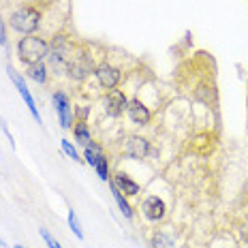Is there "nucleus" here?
Wrapping results in <instances>:
<instances>
[{"mask_svg": "<svg viewBox=\"0 0 248 248\" xmlns=\"http://www.w3.org/2000/svg\"><path fill=\"white\" fill-rule=\"evenodd\" d=\"M7 73H9V77H11L13 86L17 88L19 96H22V99H24L26 107H28V111H30V116H32L34 120H37V122L41 124V113H39V109H37V103H34V96L30 94V90H28V86H26V81H24L22 73H17V71L13 69V66H7Z\"/></svg>", "mask_w": 248, "mask_h": 248, "instance_id": "nucleus-3", "label": "nucleus"}, {"mask_svg": "<svg viewBox=\"0 0 248 248\" xmlns=\"http://www.w3.org/2000/svg\"><path fill=\"white\" fill-rule=\"evenodd\" d=\"M126 116L131 118V122L137 124V126H148V124L152 122V111H150V107L141 99H139V96H133V99H128Z\"/></svg>", "mask_w": 248, "mask_h": 248, "instance_id": "nucleus-8", "label": "nucleus"}, {"mask_svg": "<svg viewBox=\"0 0 248 248\" xmlns=\"http://www.w3.org/2000/svg\"><path fill=\"white\" fill-rule=\"evenodd\" d=\"M66 73L73 81H84L90 73H94V66H92V58L88 54H77L71 58L69 62V69Z\"/></svg>", "mask_w": 248, "mask_h": 248, "instance_id": "nucleus-6", "label": "nucleus"}, {"mask_svg": "<svg viewBox=\"0 0 248 248\" xmlns=\"http://www.w3.org/2000/svg\"><path fill=\"white\" fill-rule=\"evenodd\" d=\"M62 150H64V154H66V156H69V158H73L75 163H81V161H84V158L79 156V152H77V148H75L73 143L69 141V139H62Z\"/></svg>", "mask_w": 248, "mask_h": 248, "instance_id": "nucleus-18", "label": "nucleus"}, {"mask_svg": "<svg viewBox=\"0 0 248 248\" xmlns=\"http://www.w3.org/2000/svg\"><path fill=\"white\" fill-rule=\"evenodd\" d=\"M152 248H173V240L167 233L158 231V233L152 235Z\"/></svg>", "mask_w": 248, "mask_h": 248, "instance_id": "nucleus-16", "label": "nucleus"}, {"mask_svg": "<svg viewBox=\"0 0 248 248\" xmlns=\"http://www.w3.org/2000/svg\"><path fill=\"white\" fill-rule=\"evenodd\" d=\"M73 135L77 139V143L84 148H92L94 141H92V133H90V124L86 120H77V124L73 126Z\"/></svg>", "mask_w": 248, "mask_h": 248, "instance_id": "nucleus-12", "label": "nucleus"}, {"mask_svg": "<svg viewBox=\"0 0 248 248\" xmlns=\"http://www.w3.org/2000/svg\"><path fill=\"white\" fill-rule=\"evenodd\" d=\"M41 19H43V13H41L39 7L24 4V7H17L9 15V26H11V30H15L17 34L28 37V34H34L39 30Z\"/></svg>", "mask_w": 248, "mask_h": 248, "instance_id": "nucleus-2", "label": "nucleus"}, {"mask_svg": "<svg viewBox=\"0 0 248 248\" xmlns=\"http://www.w3.org/2000/svg\"><path fill=\"white\" fill-rule=\"evenodd\" d=\"M69 227H71V231L75 233V237H79V240H84L86 233H84V229H81V225H79V218H77V214H75V210H69Z\"/></svg>", "mask_w": 248, "mask_h": 248, "instance_id": "nucleus-17", "label": "nucleus"}, {"mask_svg": "<svg viewBox=\"0 0 248 248\" xmlns=\"http://www.w3.org/2000/svg\"><path fill=\"white\" fill-rule=\"evenodd\" d=\"M103 107H105V113L109 118H120L128 107V96L122 90H118V88L107 90L105 99H103Z\"/></svg>", "mask_w": 248, "mask_h": 248, "instance_id": "nucleus-5", "label": "nucleus"}, {"mask_svg": "<svg viewBox=\"0 0 248 248\" xmlns=\"http://www.w3.org/2000/svg\"><path fill=\"white\" fill-rule=\"evenodd\" d=\"M47 73H49V71H47V64H45V62L26 66V75H28V79H32L34 84H39V86L47 84Z\"/></svg>", "mask_w": 248, "mask_h": 248, "instance_id": "nucleus-13", "label": "nucleus"}, {"mask_svg": "<svg viewBox=\"0 0 248 248\" xmlns=\"http://www.w3.org/2000/svg\"><path fill=\"white\" fill-rule=\"evenodd\" d=\"M111 184L120 190L124 197H135V195H139V190H141V186H139L135 180L131 178V175H126L124 171H116V173H113L111 175Z\"/></svg>", "mask_w": 248, "mask_h": 248, "instance_id": "nucleus-11", "label": "nucleus"}, {"mask_svg": "<svg viewBox=\"0 0 248 248\" xmlns=\"http://www.w3.org/2000/svg\"><path fill=\"white\" fill-rule=\"evenodd\" d=\"M41 237L45 240V244H47V248H62V246L58 244V240H56V237L51 235L47 229H41Z\"/></svg>", "mask_w": 248, "mask_h": 248, "instance_id": "nucleus-19", "label": "nucleus"}, {"mask_svg": "<svg viewBox=\"0 0 248 248\" xmlns=\"http://www.w3.org/2000/svg\"><path fill=\"white\" fill-rule=\"evenodd\" d=\"M49 56V41L39 37V34H28V37L17 41V60L22 64H39L45 62V58Z\"/></svg>", "mask_w": 248, "mask_h": 248, "instance_id": "nucleus-1", "label": "nucleus"}, {"mask_svg": "<svg viewBox=\"0 0 248 248\" xmlns=\"http://www.w3.org/2000/svg\"><path fill=\"white\" fill-rule=\"evenodd\" d=\"M141 212H143L148 223H154V225L163 223L165 216H167V203H165L161 197H156V195H150V197L141 203Z\"/></svg>", "mask_w": 248, "mask_h": 248, "instance_id": "nucleus-7", "label": "nucleus"}, {"mask_svg": "<svg viewBox=\"0 0 248 248\" xmlns=\"http://www.w3.org/2000/svg\"><path fill=\"white\" fill-rule=\"evenodd\" d=\"M94 77L101 88L113 90V88H118V84L122 81V71L118 69V66L109 64V62H101L99 66H94Z\"/></svg>", "mask_w": 248, "mask_h": 248, "instance_id": "nucleus-4", "label": "nucleus"}, {"mask_svg": "<svg viewBox=\"0 0 248 248\" xmlns=\"http://www.w3.org/2000/svg\"><path fill=\"white\" fill-rule=\"evenodd\" d=\"M124 154L128 158H135V161H141L150 154V141L141 135H128L124 139Z\"/></svg>", "mask_w": 248, "mask_h": 248, "instance_id": "nucleus-10", "label": "nucleus"}, {"mask_svg": "<svg viewBox=\"0 0 248 248\" xmlns=\"http://www.w3.org/2000/svg\"><path fill=\"white\" fill-rule=\"evenodd\" d=\"M15 248H24V246H15Z\"/></svg>", "mask_w": 248, "mask_h": 248, "instance_id": "nucleus-23", "label": "nucleus"}, {"mask_svg": "<svg viewBox=\"0 0 248 248\" xmlns=\"http://www.w3.org/2000/svg\"><path fill=\"white\" fill-rule=\"evenodd\" d=\"M54 107H56V113H58L60 126H62V128H73L75 113H73V107H71L69 96H66L62 90L54 92Z\"/></svg>", "mask_w": 248, "mask_h": 248, "instance_id": "nucleus-9", "label": "nucleus"}, {"mask_svg": "<svg viewBox=\"0 0 248 248\" xmlns=\"http://www.w3.org/2000/svg\"><path fill=\"white\" fill-rule=\"evenodd\" d=\"M96 173H99V178L103 180V182H109L111 180V169H109V161H107L105 154H99V158H96Z\"/></svg>", "mask_w": 248, "mask_h": 248, "instance_id": "nucleus-15", "label": "nucleus"}, {"mask_svg": "<svg viewBox=\"0 0 248 248\" xmlns=\"http://www.w3.org/2000/svg\"><path fill=\"white\" fill-rule=\"evenodd\" d=\"M0 45H7V24L2 19V13H0Z\"/></svg>", "mask_w": 248, "mask_h": 248, "instance_id": "nucleus-21", "label": "nucleus"}, {"mask_svg": "<svg viewBox=\"0 0 248 248\" xmlns=\"http://www.w3.org/2000/svg\"><path fill=\"white\" fill-rule=\"evenodd\" d=\"M109 186H111V195H113V199H116V203H118V208H120L122 216H124V218H128V220H131L133 216H135V212H133V205L128 203V199L124 197V195H122L120 190L116 188V186L111 184V180H109Z\"/></svg>", "mask_w": 248, "mask_h": 248, "instance_id": "nucleus-14", "label": "nucleus"}, {"mask_svg": "<svg viewBox=\"0 0 248 248\" xmlns=\"http://www.w3.org/2000/svg\"><path fill=\"white\" fill-rule=\"evenodd\" d=\"M0 131L4 133V137H7V141H9V146H11L15 150V137L11 135V131H9V126H7V122H4V118H0Z\"/></svg>", "mask_w": 248, "mask_h": 248, "instance_id": "nucleus-20", "label": "nucleus"}, {"mask_svg": "<svg viewBox=\"0 0 248 248\" xmlns=\"http://www.w3.org/2000/svg\"><path fill=\"white\" fill-rule=\"evenodd\" d=\"M0 246H4V242H2V240H0Z\"/></svg>", "mask_w": 248, "mask_h": 248, "instance_id": "nucleus-22", "label": "nucleus"}]
</instances>
